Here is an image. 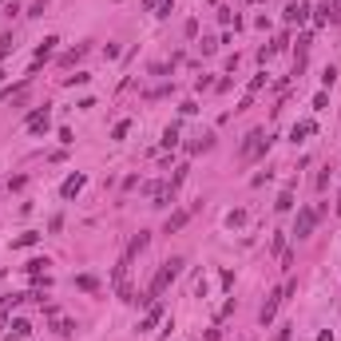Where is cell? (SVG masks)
Returning a JSON list of instances; mask_svg holds the SVG:
<instances>
[{
	"mask_svg": "<svg viewBox=\"0 0 341 341\" xmlns=\"http://www.w3.org/2000/svg\"><path fill=\"white\" fill-rule=\"evenodd\" d=\"M186 218H190V210H174V214L167 218V226H163V230H167V234H174V230L186 226Z\"/></svg>",
	"mask_w": 341,
	"mask_h": 341,
	"instance_id": "13",
	"label": "cell"
},
{
	"mask_svg": "<svg viewBox=\"0 0 341 341\" xmlns=\"http://www.w3.org/2000/svg\"><path fill=\"white\" fill-rule=\"evenodd\" d=\"M88 80H92V76H88V72H76V76H68V80H64V84H68V88H76V84H88Z\"/></svg>",
	"mask_w": 341,
	"mask_h": 341,
	"instance_id": "23",
	"label": "cell"
},
{
	"mask_svg": "<svg viewBox=\"0 0 341 341\" xmlns=\"http://www.w3.org/2000/svg\"><path fill=\"white\" fill-rule=\"evenodd\" d=\"M306 12H310V8H306V4H298V0H290V4H286V20H290V24H302V20H306Z\"/></svg>",
	"mask_w": 341,
	"mask_h": 341,
	"instance_id": "11",
	"label": "cell"
},
{
	"mask_svg": "<svg viewBox=\"0 0 341 341\" xmlns=\"http://www.w3.org/2000/svg\"><path fill=\"white\" fill-rule=\"evenodd\" d=\"M84 52H88V48H72V52H64V56H60V64H76Z\"/></svg>",
	"mask_w": 341,
	"mask_h": 341,
	"instance_id": "22",
	"label": "cell"
},
{
	"mask_svg": "<svg viewBox=\"0 0 341 341\" xmlns=\"http://www.w3.org/2000/svg\"><path fill=\"white\" fill-rule=\"evenodd\" d=\"M318 341H334V330H322V334H318Z\"/></svg>",
	"mask_w": 341,
	"mask_h": 341,
	"instance_id": "29",
	"label": "cell"
},
{
	"mask_svg": "<svg viewBox=\"0 0 341 341\" xmlns=\"http://www.w3.org/2000/svg\"><path fill=\"white\" fill-rule=\"evenodd\" d=\"M52 322H56V334H60V338H72V334H76V322H68V318H52Z\"/></svg>",
	"mask_w": 341,
	"mask_h": 341,
	"instance_id": "16",
	"label": "cell"
},
{
	"mask_svg": "<svg viewBox=\"0 0 341 341\" xmlns=\"http://www.w3.org/2000/svg\"><path fill=\"white\" fill-rule=\"evenodd\" d=\"M182 32H186V36L194 40V36H198V20H186V24H182Z\"/></svg>",
	"mask_w": 341,
	"mask_h": 341,
	"instance_id": "27",
	"label": "cell"
},
{
	"mask_svg": "<svg viewBox=\"0 0 341 341\" xmlns=\"http://www.w3.org/2000/svg\"><path fill=\"white\" fill-rule=\"evenodd\" d=\"M159 322H163V306H159V302H151V310L143 314V322H139V330H155Z\"/></svg>",
	"mask_w": 341,
	"mask_h": 341,
	"instance_id": "9",
	"label": "cell"
},
{
	"mask_svg": "<svg viewBox=\"0 0 341 341\" xmlns=\"http://www.w3.org/2000/svg\"><path fill=\"white\" fill-rule=\"evenodd\" d=\"M76 286H80V290H88V294H96V290H100V282H96L92 274H80V278H76Z\"/></svg>",
	"mask_w": 341,
	"mask_h": 341,
	"instance_id": "18",
	"label": "cell"
},
{
	"mask_svg": "<svg viewBox=\"0 0 341 341\" xmlns=\"http://www.w3.org/2000/svg\"><path fill=\"white\" fill-rule=\"evenodd\" d=\"M163 147H178V123H170L163 131Z\"/></svg>",
	"mask_w": 341,
	"mask_h": 341,
	"instance_id": "17",
	"label": "cell"
},
{
	"mask_svg": "<svg viewBox=\"0 0 341 341\" xmlns=\"http://www.w3.org/2000/svg\"><path fill=\"white\" fill-rule=\"evenodd\" d=\"M56 44H60L56 36H48V40H44V44H40V48H36V64H44V60L52 56V52H56Z\"/></svg>",
	"mask_w": 341,
	"mask_h": 341,
	"instance_id": "14",
	"label": "cell"
},
{
	"mask_svg": "<svg viewBox=\"0 0 341 341\" xmlns=\"http://www.w3.org/2000/svg\"><path fill=\"white\" fill-rule=\"evenodd\" d=\"M266 151H270V135H266L262 127H254V131L242 139V147H238V159H242V163H254V159H262Z\"/></svg>",
	"mask_w": 341,
	"mask_h": 341,
	"instance_id": "1",
	"label": "cell"
},
{
	"mask_svg": "<svg viewBox=\"0 0 341 341\" xmlns=\"http://www.w3.org/2000/svg\"><path fill=\"white\" fill-rule=\"evenodd\" d=\"M127 131H131V123H127V119H123V123H115V131H112V139H123V135H127Z\"/></svg>",
	"mask_w": 341,
	"mask_h": 341,
	"instance_id": "26",
	"label": "cell"
},
{
	"mask_svg": "<svg viewBox=\"0 0 341 341\" xmlns=\"http://www.w3.org/2000/svg\"><path fill=\"white\" fill-rule=\"evenodd\" d=\"M282 302H286V290L270 294V298H266V306H262V314H258V322H262V326H270V322L278 318V306H282Z\"/></svg>",
	"mask_w": 341,
	"mask_h": 341,
	"instance_id": "5",
	"label": "cell"
},
{
	"mask_svg": "<svg viewBox=\"0 0 341 341\" xmlns=\"http://www.w3.org/2000/svg\"><path fill=\"white\" fill-rule=\"evenodd\" d=\"M147 246H151V234H147V230H139V234L131 238V246H127V258H135V254H143Z\"/></svg>",
	"mask_w": 341,
	"mask_h": 341,
	"instance_id": "10",
	"label": "cell"
},
{
	"mask_svg": "<svg viewBox=\"0 0 341 341\" xmlns=\"http://www.w3.org/2000/svg\"><path fill=\"white\" fill-rule=\"evenodd\" d=\"M326 108H330V96L318 92V96H314V112H326Z\"/></svg>",
	"mask_w": 341,
	"mask_h": 341,
	"instance_id": "24",
	"label": "cell"
},
{
	"mask_svg": "<svg viewBox=\"0 0 341 341\" xmlns=\"http://www.w3.org/2000/svg\"><path fill=\"white\" fill-rule=\"evenodd\" d=\"M127 274H131V258H127V254H123V258H119V266H115V294H119V298H123V302H135V290H131V282H127Z\"/></svg>",
	"mask_w": 341,
	"mask_h": 341,
	"instance_id": "3",
	"label": "cell"
},
{
	"mask_svg": "<svg viewBox=\"0 0 341 341\" xmlns=\"http://www.w3.org/2000/svg\"><path fill=\"white\" fill-rule=\"evenodd\" d=\"M318 218H322V214H318L314 206H302V210H298V222H294V238H298V242H302V238H310L314 226H318Z\"/></svg>",
	"mask_w": 341,
	"mask_h": 341,
	"instance_id": "4",
	"label": "cell"
},
{
	"mask_svg": "<svg viewBox=\"0 0 341 341\" xmlns=\"http://www.w3.org/2000/svg\"><path fill=\"white\" fill-rule=\"evenodd\" d=\"M159 4H163V0H143V8H159Z\"/></svg>",
	"mask_w": 341,
	"mask_h": 341,
	"instance_id": "30",
	"label": "cell"
},
{
	"mask_svg": "<svg viewBox=\"0 0 341 341\" xmlns=\"http://www.w3.org/2000/svg\"><path fill=\"white\" fill-rule=\"evenodd\" d=\"M36 238H40V234H36V230H28V234H20V238L12 242V250H24V246H32Z\"/></svg>",
	"mask_w": 341,
	"mask_h": 341,
	"instance_id": "19",
	"label": "cell"
},
{
	"mask_svg": "<svg viewBox=\"0 0 341 341\" xmlns=\"http://www.w3.org/2000/svg\"><path fill=\"white\" fill-rule=\"evenodd\" d=\"M178 274H182V258H167V262H163V270H159V274H155V282H151V298H163V294H167V286L174 282Z\"/></svg>",
	"mask_w": 341,
	"mask_h": 341,
	"instance_id": "2",
	"label": "cell"
},
{
	"mask_svg": "<svg viewBox=\"0 0 341 341\" xmlns=\"http://www.w3.org/2000/svg\"><path fill=\"white\" fill-rule=\"evenodd\" d=\"M48 123H52V119H48V108H44V112H32V115H28V123H24V127H28V131H36V135H44V131H48Z\"/></svg>",
	"mask_w": 341,
	"mask_h": 341,
	"instance_id": "7",
	"label": "cell"
},
{
	"mask_svg": "<svg viewBox=\"0 0 341 341\" xmlns=\"http://www.w3.org/2000/svg\"><path fill=\"white\" fill-rule=\"evenodd\" d=\"M246 222V210H230L226 214V226H242Z\"/></svg>",
	"mask_w": 341,
	"mask_h": 341,
	"instance_id": "21",
	"label": "cell"
},
{
	"mask_svg": "<svg viewBox=\"0 0 341 341\" xmlns=\"http://www.w3.org/2000/svg\"><path fill=\"white\" fill-rule=\"evenodd\" d=\"M274 206H278V210H294V190H282V194H278V202H274Z\"/></svg>",
	"mask_w": 341,
	"mask_h": 341,
	"instance_id": "20",
	"label": "cell"
},
{
	"mask_svg": "<svg viewBox=\"0 0 341 341\" xmlns=\"http://www.w3.org/2000/svg\"><path fill=\"white\" fill-rule=\"evenodd\" d=\"M44 4H48V0H36V4H32V12H28V16H44Z\"/></svg>",
	"mask_w": 341,
	"mask_h": 341,
	"instance_id": "28",
	"label": "cell"
},
{
	"mask_svg": "<svg viewBox=\"0 0 341 341\" xmlns=\"http://www.w3.org/2000/svg\"><path fill=\"white\" fill-rule=\"evenodd\" d=\"M314 131H318V123H314V119H302V123H294V131H290V139H294V143H302V139H310Z\"/></svg>",
	"mask_w": 341,
	"mask_h": 341,
	"instance_id": "8",
	"label": "cell"
},
{
	"mask_svg": "<svg viewBox=\"0 0 341 341\" xmlns=\"http://www.w3.org/2000/svg\"><path fill=\"white\" fill-rule=\"evenodd\" d=\"M84 182H88L84 174H68V178H64V186H60V194H64V198H76V194L84 190Z\"/></svg>",
	"mask_w": 341,
	"mask_h": 341,
	"instance_id": "6",
	"label": "cell"
},
{
	"mask_svg": "<svg viewBox=\"0 0 341 341\" xmlns=\"http://www.w3.org/2000/svg\"><path fill=\"white\" fill-rule=\"evenodd\" d=\"M314 20H318V24H334V20H338V4H330V0L318 4V16H314Z\"/></svg>",
	"mask_w": 341,
	"mask_h": 341,
	"instance_id": "12",
	"label": "cell"
},
{
	"mask_svg": "<svg viewBox=\"0 0 341 341\" xmlns=\"http://www.w3.org/2000/svg\"><path fill=\"white\" fill-rule=\"evenodd\" d=\"M12 334H16V338L24 341L28 334H32V322H24V318H12Z\"/></svg>",
	"mask_w": 341,
	"mask_h": 341,
	"instance_id": "15",
	"label": "cell"
},
{
	"mask_svg": "<svg viewBox=\"0 0 341 341\" xmlns=\"http://www.w3.org/2000/svg\"><path fill=\"white\" fill-rule=\"evenodd\" d=\"M334 80H338V68H326V72H322V84H326V88H334Z\"/></svg>",
	"mask_w": 341,
	"mask_h": 341,
	"instance_id": "25",
	"label": "cell"
}]
</instances>
